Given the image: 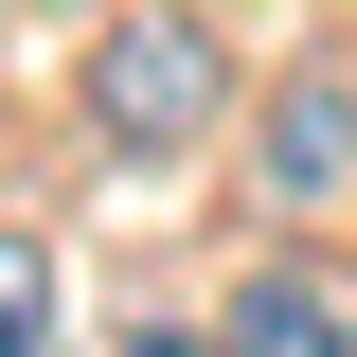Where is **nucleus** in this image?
<instances>
[{
	"mask_svg": "<svg viewBox=\"0 0 357 357\" xmlns=\"http://www.w3.org/2000/svg\"><path fill=\"white\" fill-rule=\"evenodd\" d=\"M215 107H232V36L178 18V0H126L107 54H89V126L126 161H178V143H215Z\"/></svg>",
	"mask_w": 357,
	"mask_h": 357,
	"instance_id": "nucleus-1",
	"label": "nucleus"
},
{
	"mask_svg": "<svg viewBox=\"0 0 357 357\" xmlns=\"http://www.w3.org/2000/svg\"><path fill=\"white\" fill-rule=\"evenodd\" d=\"M250 197H268V215H340V197H357V54H304V72L268 89Z\"/></svg>",
	"mask_w": 357,
	"mask_h": 357,
	"instance_id": "nucleus-2",
	"label": "nucleus"
},
{
	"mask_svg": "<svg viewBox=\"0 0 357 357\" xmlns=\"http://www.w3.org/2000/svg\"><path fill=\"white\" fill-rule=\"evenodd\" d=\"M126 357H232L215 321H126Z\"/></svg>",
	"mask_w": 357,
	"mask_h": 357,
	"instance_id": "nucleus-5",
	"label": "nucleus"
},
{
	"mask_svg": "<svg viewBox=\"0 0 357 357\" xmlns=\"http://www.w3.org/2000/svg\"><path fill=\"white\" fill-rule=\"evenodd\" d=\"M215 340H232V357H357V321H340V286H321V268H250Z\"/></svg>",
	"mask_w": 357,
	"mask_h": 357,
	"instance_id": "nucleus-3",
	"label": "nucleus"
},
{
	"mask_svg": "<svg viewBox=\"0 0 357 357\" xmlns=\"http://www.w3.org/2000/svg\"><path fill=\"white\" fill-rule=\"evenodd\" d=\"M0 357H54V250L0 232Z\"/></svg>",
	"mask_w": 357,
	"mask_h": 357,
	"instance_id": "nucleus-4",
	"label": "nucleus"
}]
</instances>
